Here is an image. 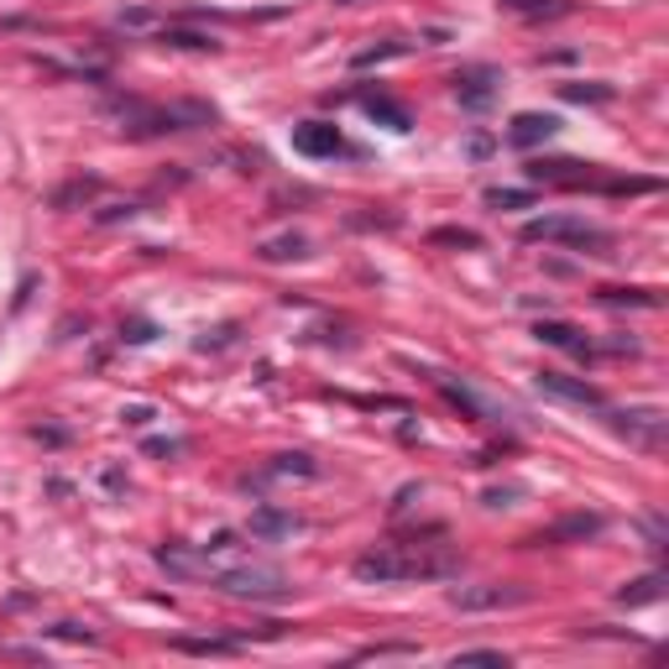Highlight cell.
Masks as SVG:
<instances>
[{
	"label": "cell",
	"mask_w": 669,
	"mask_h": 669,
	"mask_svg": "<svg viewBox=\"0 0 669 669\" xmlns=\"http://www.w3.org/2000/svg\"><path fill=\"white\" fill-rule=\"evenodd\" d=\"M356 581H450L461 570V550L445 544V533H429V539H387V544H372L356 565Z\"/></svg>",
	"instance_id": "obj_1"
},
{
	"label": "cell",
	"mask_w": 669,
	"mask_h": 669,
	"mask_svg": "<svg viewBox=\"0 0 669 669\" xmlns=\"http://www.w3.org/2000/svg\"><path fill=\"white\" fill-rule=\"evenodd\" d=\"M215 591H226V596H246V602H283L293 586L288 576L278 570V565H262V559H235V565H226L220 576H215Z\"/></svg>",
	"instance_id": "obj_2"
},
{
	"label": "cell",
	"mask_w": 669,
	"mask_h": 669,
	"mask_svg": "<svg viewBox=\"0 0 669 669\" xmlns=\"http://www.w3.org/2000/svg\"><path fill=\"white\" fill-rule=\"evenodd\" d=\"M524 241H559V246H581V252H607L612 235L602 226H586L576 215H539V220H528L524 226Z\"/></svg>",
	"instance_id": "obj_3"
},
{
	"label": "cell",
	"mask_w": 669,
	"mask_h": 669,
	"mask_svg": "<svg viewBox=\"0 0 669 669\" xmlns=\"http://www.w3.org/2000/svg\"><path fill=\"white\" fill-rule=\"evenodd\" d=\"M450 602L461 612H497V607H524V602H533V591L528 586H455L450 591Z\"/></svg>",
	"instance_id": "obj_4"
},
{
	"label": "cell",
	"mask_w": 669,
	"mask_h": 669,
	"mask_svg": "<svg viewBox=\"0 0 669 669\" xmlns=\"http://www.w3.org/2000/svg\"><path fill=\"white\" fill-rule=\"evenodd\" d=\"M533 387L554 398V403H576V408H602V387H591L586 377H565V372H539Z\"/></svg>",
	"instance_id": "obj_5"
},
{
	"label": "cell",
	"mask_w": 669,
	"mask_h": 669,
	"mask_svg": "<svg viewBox=\"0 0 669 669\" xmlns=\"http://www.w3.org/2000/svg\"><path fill=\"white\" fill-rule=\"evenodd\" d=\"M293 152L298 157H335V152H346V137L330 120H298L293 126Z\"/></svg>",
	"instance_id": "obj_6"
},
{
	"label": "cell",
	"mask_w": 669,
	"mask_h": 669,
	"mask_svg": "<svg viewBox=\"0 0 669 669\" xmlns=\"http://www.w3.org/2000/svg\"><path fill=\"white\" fill-rule=\"evenodd\" d=\"M450 85H455V100H461L466 111H487L497 100V85H502V79H497V68H481V63H476V68H461Z\"/></svg>",
	"instance_id": "obj_7"
},
{
	"label": "cell",
	"mask_w": 669,
	"mask_h": 669,
	"mask_svg": "<svg viewBox=\"0 0 669 669\" xmlns=\"http://www.w3.org/2000/svg\"><path fill=\"white\" fill-rule=\"evenodd\" d=\"M559 137V120L544 116V111H524V116H513V126H507V142L513 146H544Z\"/></svg>",
	"instance_id": "obj_8"
},
{
	"label": "cell",
	"mask_w": 669,
	"mask_h": 669,
	"mask_svg": "<svg viewBox=\"0 0 669 669\" xmlns=\"http://www.w3.org/2000/svg\"><path fill=\"white\" fill-rule=\"evenodd\" d=\"M617 429L628 439H639V445H648V450H659V445H665V413H654V408L617 413Z\"/></svg>",
	"instance_id": "obj_9"
},
{
	"label": "cell",
	"mask_w": 669,
	"mask_h": 669,
	"mask_svg": "<svg viewBox=\"0 0 669 669\" xmlns=\"http://www.w3.org/2000/svg\"><path fill=\"white\" fill-rule=\"evenodd\" d=\"M607 528L602 513H570V518H559L550 533H539V539H528V544H565V539H596Z\"/></svg>",
	"instance_id": "obj_10"
},
{
	"label": "cell",
	"mask_w": 669,
	"mask_h": 669,
	"mask_svg": "<svg viewBox=\"0 0 669 669\" xmlns=\"http://www.w3.org/2000/svg\"><path fill=\"white\" fill-rule=\"evenodd\" d=\"M544 346L554 350H570V356H591V340H586V330H576V324L565 320H539V330H533Z\"/></svg>",
	"instance_id": "obj_11"
},
{
	"label": "cell",
	"mask_w": 669,
	"mask_h": 669,
	"mask_svg": "<svg viewBox=\"0 0 669 669\" xmlns=\"http://www.w3.org/2000/svg\"><path fill=\"white\" fill-rule=\"evenodd\" d=\"M361 111H366L372 120H382L387 131H408V126H413V116H408L393 94H382V89H377V94H361Z\"/></svg>",
	"instance_id": "obj_12"
},
{
	"label": "cell",
	"mask_w": 669,
	"mask_h": 669,
	"mask_svg": "<svg viewBox=\"0 0 669 669\" xmlns=\"http://www.w3.org/2000/svg\"><path fill=\"white\" fill-rule=\"evenodd\" d=\"M252 533H257V539H293V533H298V518H293V513H278V507H257V513H252Z\"/></svg>",
	"instance_id": "obj_13"
},
{
	"label": "cell",
	"mask_w": 669,
	"mask_h": 669,
	"mask_svg": "<svg viewBox=\"0 0 669 669\" xmlns=\"http://www.w3.org/2000/svg\"><path fill=\"white\" fill-rule=\"evenodd\" d=\"M665 596V576H643V581H633V586H622L617 591V602L622 607H648V602H659Z\"/></svg>",
	"instance_id": "obj_14"
},
{
	"label": "cell",
	"mask_w": 669,
	"mask_h": 669,
	"mask_svg": "<svg viewBox=\"0 0 669 669\" xmlns=\"http://www.w3.org/2000/svg\"><path fill=\"white\" fill-rule=\"evenodd\" d=\"M304 246H309L304 235H278V241H262V246H257V257H262V262H288V257H304Z\"/></svg>",
	"instance_id": "obj_15"
},
{
	"label": "cell",
	"mask_w": 669,
	"mask_h": 669,
	"mask_svg": "<svg viewBox=\"0 0 669 669\" xmlns=\"http://www.w3.org/2000/svg\"><path fill=\"white\" fill-rule=\"evenodd\" d=\"M507 11H518V16H565L570 5L565 0H502Z\"/></svg>",
	"instance_id": "obj_16"
},
{
	"label": "cell",
	"mask_w": 669,
	"mask_h": 669,
	"mask_svg": "<svg viewBox=\"0 0 669 669\" xmlns=\"http://www.w3.org/2000/svg\"><path fill=\"white\" fill-rule=\"evenodd\" d=\"M533 200H539L533 189H487V204H492V209H528Z\"/></svg>",
	"instance_id": "obj_17"
},
{
	"label": "cell",
	"mask_w": 669,
	"mask_h": 669,
	"mask_svg": "<svg viewBox=\"0 0 669 669\" xmlns=\"http://www.w3.org/2000/svg\"><path fill=\"white\" fill-rule=\"evenodd\" d=\"M602 298H607V304H639V309H659V293H648V288H602Z\"/></svg>",
	"instance_id": "obj_18"
},
{
	"label": "cell",
	"mask_w": 669,
	"mask_h": 669,
	"mask_svg": "<svg viewBox=\"0 0 669 669\" xmlns=\"http://www.w3.org/2000/svg\"><path fill=\"white\" fill-rule=\"evenodd\" d=\"M559 94H565V100H591V105H607L612 100V85H559Z\"/></svg>",
	"instance_id": "obj_19"
},
{
	"label": "cell",
	"mask_w": 669,
	"mask_h": 669,
	"mask_svg": "<svg viewBox=\"0 0 669 669\" xmlns=\"http://www.w3.org/2000/svg\"><path fill=\"white\" fill-rule=\"evenodd\" d=\"M450 665L461 669V665H497V669H507V654L502 648H466V654H455Z\"/></svg>",
	"instance_id": "obj_20"
},
{
	"label": "cell",
	"mask_w": 669,
	"mask_h": 669,
	"mask_svg": "<svg viewBox=\"0 0 669 669\" xmlns=\"http://www.w3.org/2000/svg\"><path fill=\"white\" fill-rule=\"evenodd\" d=\"M398 53H408V42H382V48H366V53H356V68H372V63L398 59Z\"/></svg>",
	"instance_id": "obj_21"
},
{
	"label": "cell",
	"mask_w": 669,
	"mask_h": 669,
	"mask_svg": "<svg viewBox=\"0 0 669 669\" xmlns=\"http://www.w3.org/2000/svg\"><path fill=\"white\" fill-rule=\"evenodd\" d=\"M178 648H189V654H231L235 639H178Z\"/></svg>",
	"instance_id": "obj_22"
},
{
	"label": "cell",
	"mask_w": 669,
	"mask_h": 669,
	"mask_svg": "<svg viewBox=\"0 0 669 669\" xmlns=\"http://www.w3.org/2000/svg\"><path fill=\"white\" fill-rule=\"evenodd\" d=\"M163 42H173V48H194V53H215V42L200 37V31H163Z\"/></svg>",
	"instance_id": "obj_23"
},
{
	"label": "cell",
	"mask_w": 669,
	"mask_h": 669,
	"mask_svg": "<svg viewBox=\"0 0 669 669\" xmlns=\"http://www.w3.org/2000/svg\"><path fill=\"white\" fill-rule=\"evenodd\" d=\"M393 654H413V643H377V648H361V659H393Z\"/></svg>",
	"instance_id": "obj_24"
},
{
	"label": "cell",
	"mask_w": 669,
	"mask_h": 669,
	"mask_svg": "<svg viewBox=\"0 0 669 669\" xmlns=\"http://www.w3.org/2000/svg\"><path fill=\"white\" fill-rule=\"evenodd\" d=\"M435 241H455V246H476L481 235H476V231H435Z\"/></svg>",
	"instance_id": "obj_25"
},
{
	"label": "cell",
	"mask_w": 669,
	"mask_h": 669,
	"mask_svg": "<svg viewBox=\"0 0 669 669\" xmlns=\"http://www.w3.org/2000/svg\"><path fill=\"white\" fill-rule=\"evenodd\" d=\"M120 419H126V424H146V419H152V408H126Z\"/></svg>",
	"instance_id": "obj_26"
},
{
	"label": "cell",
	"mask_w": 669,
	"mask_h": 669,
	"mask_svg": "<svg viewBox=\"0 0 669 669\" xmlns=\"http://www.w3.org/2000/svg\"><path fill=\"white\" fill-rule=\"evenodd\" d=\"M340 5H356V0H340Z\"/></svg>",
	"instance_id": "obj_27"
}]
</instances>
